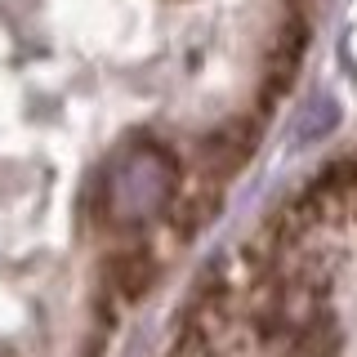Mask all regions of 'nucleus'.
<instances>
[{
	"label": "nucleus",
	"mask_w": 357,
	"mask_h": 357,
	"mask_svg": "<svg viewBox=\"0 0 357 357\" xmlns=\"http://www.w3.org/2000/svg\"><path fill=\"white\" fill-rule=\"evenodd\" d=\"M255 152V130L250 126H223L219 134H210L201 143V178L206 183H223L228 174H237L245 165V156Z\"/></svg>",
	"instance_id": "nucleus-1"
},
{
	"label": "nucleus",
	"mask_w": 357,
	"mask_h": 357,
	"mask_svg": "<svg viewBox=\"0 0 357 357\" xmlns=\"http://www.w3.org/2000/svg\"><path fill=\"white\" fill-rule=\"evenodd\" d=\"M103 273H107V286L116 290L121 299H139V295H148L152 282H156V259L148 250H116Z\"/></svg>",
	"instance_id": "nucleus-2"
},
{
	"label": "nucleus",
	"mask_w": 357,
	"mask_h": 357,
	"mask_svg": "<svg viewBox=\"0 0 357 357\" xmlns=\"http://www.w3.org/2000/svg\"><path fill=\"white\" fill-rule=\"evenodd\" d=\"M165 357H219V340H215L210 326H192V321H188Z\"/></svg>",
	"instance_id": "nucleus-4"
},
{
	"label": "nucleus",
	"mask_w": 357,
	"mask_h": 357,
	"mask_svg": "<svg viewBox=\"0 0 357 357\" xmlns=\"http://www.w3.org/2000/svg\"><path fill=\"white\" fill-rule=\"evenodd\" d=\"M219 206H223L219 188H215V183H201L192 197H183V201L174 206V228L183 232V237H192L197 228H206V223L219 215Z\"/></svg>",
	"instance_id": "nucleus-3"
}]
</instances>
